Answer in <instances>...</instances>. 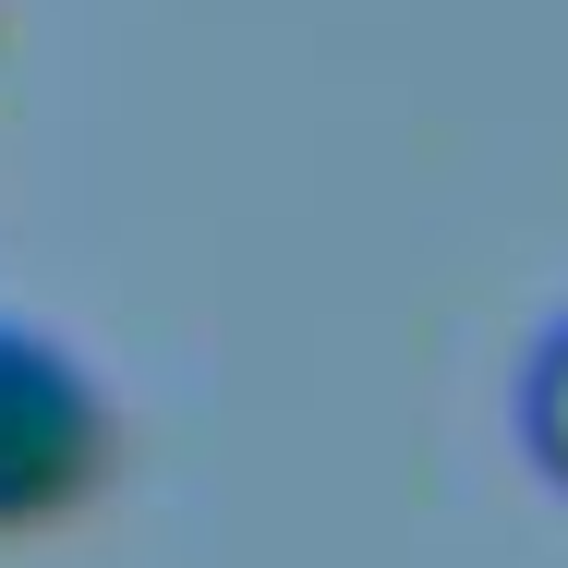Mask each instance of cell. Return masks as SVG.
<instances>
[{"instance_id": "cell-1", "label": "cell", "mask_w": 568, "mask_h": 568, "mask_svg": "<svg viewBox=\"0 0 568 568\" xmlns=\"http://www.w3.org/2000/svg\"><path fill=\"white\" fill-rule=\"evenodd\" d=\"M110 484V399L61 339L0 315V545L73 520Z\"/></svg>"}, {"instance_id": "cell-2", "label": "cell", "mask_w": 568, "mask_h": 568, "mask_svg": "<svg viewBox=\"0 0 568 568\" xmlns=\"http://www.w3.org/2000/svg\"><path fill=\"white\" fill-rule=\"evenodd\" d=\"M520 436H532V471L568 496V327L532 351V387H520Z\"/></svg>"}]
</instances>
